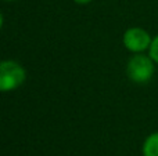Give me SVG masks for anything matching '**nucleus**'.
Segmentation results:
<instances>
[{
	"instance_id": "0eeeda50",
	"label": "nucleus",
	"mask_w": 158,
	"mask_h": 156,
	"mask_svg": "<svg viewBox=\"0 0 158 156\" xmlns=\"http://www.w3.org/2000/svg\"><path fill=\"white\" fill-rule=\"evenodd\" d=\"M4 2H15V0H4Z\"/></svg>"
},
{
	"instance_id": "f03ea898",
	"label": "nucleus",
	"mask_w": 158,
	"mask_h": 156,
	"mask_svg": "<svg viewBox=\"0 0 158 156\" xmlns=\"http://www.w3.org/2000/svg\"><path fill=\"white\" fill-rule=\"evenodd\" d=\"M27 71L19 62L14 60H3L0 62V90L10 93L24 84Z\"/></svg>"
},
{
	"instance_id": "20e7f679",
	"label": "nucleus",
	"mask_w": 158,
	"mask_h": 156,
	"mask_svg": "<svg viewBox=\"0 0 158 156\" xmlns=\"http://www.w3.org/2000/svg\"><path fill=\"white\" fill-rule=\"evenodd\" d=\"M143 156H158V131H154L146 137L142 145Z\"/></svg>"
},
{
	"instance_id": "39448f33",
	"label": "nucleus",
	"mask_w": 158,
	"mask_h": 156,
	"mask_svg": "<svg viewBox=\"0 0 158 156\" xmlns=\"http://www.w3.org/2000/svg\"><path fill=\"white\" fill-rule=\"evenodd\" d=\"M148 55L154 60V62L158 65V35H156L153 37V41H151V46L148 49Z\"/></svg>"
},
{
	"instance_id": "f257e3e1",
	"label": "nucleus",
	"mask_w": 158,
	"mask_h": 156,
	"mask_svg": "<svg viewBox=\"0 0 158 156\" xmlns=\"http://www.w3.org/2000/svg\"><path fill=\"white\" fill-rule=\"evenodd\" d=\"M156 65L157 64L148 55V53L133 54L126 64V75L133 83L143 84L153 79L156 73Z\"/></svg>"
},
{
	"instance_id": "7ed1b4c3",
	"label": "nucleus",
	"mask_w": 158,
	"mask_h": 156,
	"mask_svg": "<svg viewBox=\"0 0 158 156\" xmlns=\"http://www.w3.org/2000/svg\"><path fill=\"white\" fill-rule=\"evenodd\" d=\"M151 41H153L151 35L140 26L128 28L122 35V44L132 54H139V53L148 51V49L151 46Z\"/></svg>"
},
{
	"instance_id": "423d86ee",
	"label": "nucleus",
	"mask_w": 158,
	"mask_h": 156,
	"mask_svg": "<svg viewBox=\"0 0 158 156\" xmlns=\"http://www.w3.org/2000/svg\"><path fill=\"white\" fill-rule=\"evenodd\" d=\"M72 2L77 3L79 6H86V4H89V3H92L93 0H72Z\"/></svg>"
}]
</instances>
